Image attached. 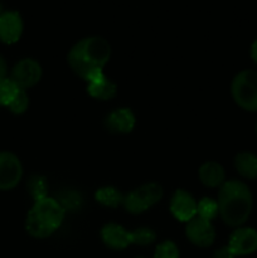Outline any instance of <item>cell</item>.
Instances as JSON below:
<instances>
[{"mask_svg": "<svg viewBox=\"0 0 257 258\" xmlns=\"http://www.w3.org/2000/svg\"><path fill=\"white\" fill-rule=\"evenodd\" d=\"M111 58V45L105 38L87 37L76 43L68 52L67 62L71 70L87 82L98 73Z\"/></svg>", "mask_w": 257, "mask_h": 258, "instance_id": "obj_1", "label": "cell"}, {"mask_svg": "<svg viewBox=\"0 0 257 258\" xmlns=\"http://www.w3.org/2000/svg\"><path fill=\"white\" fill-rule=\"evenodd\" d=\"M218 209L222 221L229 227H239L248 219L253 199L248 186L239 180L224 181L219 188Z\"/></svg>", "mask_w": 257, "mask_h": 258, "instance_id": "obj_2", "label": "cell"}, {"mask_svg": "<svg viewBox=\"0 0 257 258\" xmlns=\"http://www.w3.org/2000/svg\"><path fill=\"white\" fill-rule=\"evenodd\" d=\"M66 211L57 198L35 199L25 219V229L34 238H48L65 221Z\"/></svg>", "mask_w": 257, "mask_h": 258, "instance_id": "obj_3", "label": "cell"}, {"mask_svg": "<svg viewBox=\"0 0 257 258\" xmlns=\"http://www.w3.org/2000/svg\"><path fill=\"white\" fill-rule=\"evenodd\" d=\"M231 93L239 107L257 112V71L244 70L239 72L232 81Z\"/></svg>", "mask_w": 257, "mask_h": 258, "instance_id": "obj_4", "label": "cell"}, {"mask_svg": "<svg viewBox=\"0 0 257 258\" xmlns=\"http://www.w3.org/2000/svg\"><path fill=\"white\" fill-rule=\"evenodd\" d=\"M163 198V188L156 183H146L123 197L122 206L131 214H140Z\"/></svg>", "mask_w": 257, "mask_h": 258, "instance_id": "obj_5", "label": "cell"}, {"mask_svg": "<svg viewBox=\"0 0 257 258\" xmlns=\"http://www.w3.org/2000/svg\"><path fill=\"white\" fill-rule=\"evenodd\" d=\"M22 176L23 165L19 158L10 151H0V191L13 190Z\"/></svg>", "mask_w": 257, "mask_h": 258, "instance_id": "obj_6", "label": "cell"}, {"mask_svg": "<svg viewBox=\"0 0 257 258\" xmlns=\"http://www.w3.org/2000/svg\"><path fill=\"white\" fill-rule=\"evenodd\" d=\"M42 73V67L37 60L32 58H25V59L19 60L13 67L10 78L14 81V83L20 90H28L39 82Z\"/></svg>", "mask_w": 257, "mask_h": 258, "instance_id": "obj_7", "label": "cell"}, {"mask_svg": "<svg viewBox=\"0 0 257 258\" xmlns=\"http://www.w3.org/2000/svg\"><path fill=\"white\" fill-rule=\"evenodd\" d=\"M185 234L194 246L202 247V248L212 246L216 238V231L212 222L198 216L186 223Z\"/></svg>", "mask_w": 257, "mask_h": 258, "instance_id": "obj_8", "label": "cell"}, {"mask_svg": "<svg viewBox=\"0 0 257 258\" xmlns=\"http://www.w3.org/2000/svg\"><path fill=\"white\" fill-rule=\"evenodd\" d=\"M24 29V23L19 12L4 10L0 13V42L14 44L20 39Z\"/></svg>", "mask_w": 257, "mask_h": 258, "instance_id": "obj_9", "label": "cell"}, {"mask_svg": "<svg viewBox=\"0 0 257 258\" xmlns=\"http://www.w3.org/2000/svg\"><path fill=\"white\" fill-rule=\"evenodd\" d=\"M170 212L179 222L188 223L197 216V202L190 193L184 189H178L170 201Z\"/></svg>", "mask_w": 257, "mask_h": 258, "instance_id": "obj_10", "label": "cell"}, {"mask_svg": "<svg viewBox=\"0 0 257 258\" xmlns=\"http://www.w3.org/2000/svg\"><path fill=\"white\" fill-rule=\"evenodd\" d=\"M228 248L234 256H248L257 251V231L253 228H238L231 234Z\"/></svg>", "mask_w": 257, "mask_h": 258, "instance_id": "obj_11", "label": "cell"}, {"mask_svg": "<svg viewBox=\"0 0 257 258\" xmlns=\"http://www.w3.org/2000/svg\"><path fill=\"white\" fill-rule=\"evenodd\" d=\"M100 234L105 246L113 251H122L131 244V233L120 224H105Z\"/></svg>", "mask_w": 257, "mask_h": 258, "instance_id": "obj_12", "label": "cell"}, {"mask_svg": "<svg viewBox=\"0 0 257 258\" xmlns=\"http://www.w3.org/2000/svg\"><path fill=\"white\" fill-rule=\"evenodd\" d=\"M87 92L96 100L107 101L116 96L117 87L103 72L87 81Z\"/></svg>", "mask_w": 257, "mask_h": 258, "instance_id": "obj_13", "label": "cell"}, {"mask_svg": "<svg viewBox=\"0 0 257 258\" xmlns=\"http://www.w3.org/2000/svg\"><path fill=\"white\" fill-rule=\"evenodd\" d=\"M106 127L111 133L127 134L135 127V115L130 108L121 107L112 111L106 118Z\"/></svg>", "mask_w": 257, "mask_h": 258, "instance_id": "obj_14", "label": "cell"}, {"mask_svg": "<svg viewBox=\"0 0 257 258\" xmlns=\"http://www.w3.org/2000/svg\"><path fill=\"white\" fill-rule=\"evenodd\" d=\"M198 175L201 183L208 188L222 186L224 183V178H226L223 166L216 161H206L204 164H202Z\"/></svg>", "mask_w": 257, "mask_h": 258, "instance_id": "obj_15", "label": "cell"}, {"mask_svg": "<svg viewBox=\"0 0 257 258\" xmlns=\"http://www.w3.org/2000/svg\"><path fill=\"white\" fill-rule=\"evenodd\" d=\"M237 171L246 179H257V156L252 153H239L234 159Z\"/></svg>", "mask_w": 257, "mask_h": 258, "instance_id": "obj_16", "label": "cell"}, {"mask_svg": "<svg viewBox=\"0 0 257 258\" xmlns=\"http://www.w3.org/2000/svg\"><path fill=\"white\" fill-rule=\"evenodd\" d=\"M123 197L125 196H122V193L113 186H103V188L97 189L95 193L96 201L108 208H116L122 204Z\"/></svg>", "mask_w": 257, "mask_h": 258, "instance_id": "obj_17", "label": "cell"}, {"mask_svg": "<svg viewBox=\"0 0 257 258\" xmlns=\"http://www.w3.org/2000/svg\"><path fill=\"white\" fill-rule=\"evenodd\" d=\"M20 88L14 83L10 77L4 78L0 81V106L9 107L10 103L14 101L17 95L19 93Z\"/></svg>", "mask_w": 257, "mask_h": 258, "instance_id": "obj_18", "label": "cell"}, {"mask_svg": "<svg viewBox=\"0 0 257 258\" xmlns=\"http://www.w3.org/2000/svg\"><path fill=\"white\" fill-rule=\"evenodd\" d=\"M219 214L218 209V202L214 199L204 197L201 201L197 203V216L201 218L207 219V221H212L216 218Z\"/></svg>", "mask_w": 257, "mask_h": 258, "instance_id": "obj_19", "label": "cell"}, {"mask_svg": "<svg viewBox=\"0 0 257 258\" xmlns=\"http://www.w3.org/2000/svg\"><path fill=\"white\" fill-rule=\"evenodd\" d=\"M131 233V244H138V246H149L153 243L156 238V234L153 229L141 228L135 229V231L130 232Z\"/></svg>", "mask_w": 257, "mask_h": 258, "instance_id": "obj_20", "label": "cell"}, {"mask_svg": "<svg viewBox=\"0 0 257 258\" xmlns=\"http://www.w3.org/2000/svg\"><path fill=\"white\" fill-rule=\"evenodd\" d=\"M57 201L62 204L65 211H76L77 208H80L81 203H82V198H81L80 193L75 190L63 191L58 197Z\"/></svg>", "mask_w": 257, "mask_h": 258, "instance_id": "obj_21", "label": "cell"}, {"mask_svg": "<svg viewBox=\"0 0 257 258\" xmlns=\"http://www.w3.org/2000/svg\"><path fill=\"white\" fill-rule=\"evenodd\" d=\"M47 183H45L44 179L42 176H33L29 180V184H28V189H29L32 197L35 199H40L47 197Z\"/></svg>", "mask_w": 257, "mask_h": 258, "instance_id": "obj_22", "label": "cell"}, {"mask_svg": "<svg viewBox=\"0 0 257 258\" xmlns=\"http://www.w3.org/2000/svg\"><path fill=\"white\" fill-rule=\"evenodd\" d=\"M154 258H179V249L171 241H164L156 247Z\"/></svg>", "mask_w": 257, "mask_h": 258, "instance_id": "obj_23", "label": "cell"}, {"mask_svg": "<svg viewBox=\"0 0 257 258\" xmlns=\"http://www.w3.org/2000/svg\"><path fill=\"white\" fill-rule=\"evenodd\" d=\"M28 106H29V97H28L25 90H20L17 97L14 98V101L10 103L8 108L14 115H22V113H24L28 110Z\"/></svg>", "mask_w": 257, "mask_h": 258, "instance_id": "obj_24", "label": "cell"}, {"mask_svg": "<svg viewBox=\"0 0 257 258\" xmlns=\"http://www.w3.org/2000/svg\"><path fill=\"white\" fill-rule=\"evenodd\" d=\"M234 257L236 256L232 253V251L228 248V246L223 247V248L216 251V253H214V256H213V258H234Z\"/></svg>", "mask_w": 257, "mask_h": 258, "instance_id": "obj_25", "label": "cell"}, {"mask_svg": "<svg viewBox=\"0 0 257 258\" xmlns=\"http://www.w3.org/2000/svg\"><path fill=\"white\" fill-rule=\"evenodd\" d=\"M8 77V64L5 62L4 57L0 55V81Z\"/></svg>", "mask_w": 257, "mask_h": 258, "instance_id": "obj_26", "label": "cell"}, {"mask_svg": "<svg viewBox=\"0 0 257 258\" xmlns=\"http://www.w3.org/2000/svg\"><path fill=\"white\" fill-rule=\"evenodd\" d=\"M251 57H252V59L257 63V39L254 40L253 44H252V47H251Z\"/></svg>", "mask_w": 257, "mask_h": 258, "instance_id": "obj_27", "label": "cell"}, {"mask_svg": "<svg viewBox=\"0 0 257 258\" xmlns=\"http://www.w3.org/2000/svg\"><path fill=\"white\" fill-rule=\"evenodd\" d=\"M256 133H257V125H256Z\"/></svg>", "mask_w": 257, "mask_h": 258, "instance_id": "obj_28", "label": "cell"}]
</instances>
